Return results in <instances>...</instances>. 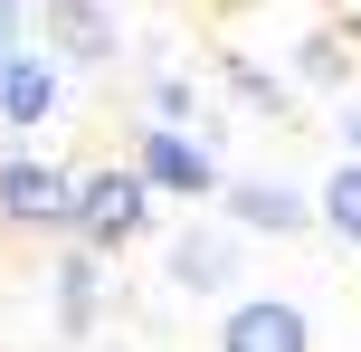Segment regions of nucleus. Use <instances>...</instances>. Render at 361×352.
<instances>
[{
  "instance_id": "1a4fd4ad",
  "label": "nucleus",
  "mask_w": 361,
  "mask_h": 352,
  "mask_svg": "<svg viewBox=\"0 0 361 352\" xmlns=\"http://www.w3.org/2000/svg\"><path fill=\"white\" fill-rule=\"evenodd\" d=\"M48 305H57V334L86 343L95 315H105V257L86 238H57V267H48Z\"/></svg>"
},
{
  "instance_id": "f8f14e48",
  "label": "nucleus",
  "mask_w": 361,
  "mask_h": 352,
  "mask_svg": "<svg viewBox=\"0 0 361 352\" xmlns=\"http://www.w3.org/2000/svg\"><path fill=\"white\" fill-rule=\"evenodd\" d=\"M295 76H305V86H352V48H343L333 29L295 38Z\"/></svg>"
},
{
  "instance_id": "9b49d317",
  "label": "nucleus",
  "mask_w": 361,
  "mask_h": 352,
  "mask_svg": "<svg viewBox=\"0 0 361 352\" xmlns=\"http://www.w3.org/2000/svg\"><path fill=\"white\" fill-rule=\"evenodd\" d=\"M209 67H219V86H228V95H238L247 114H267V124H286V76H267V67H257L247 48H219Z\"/></svg>"
},
{
  "instance_id": "423d86ee",
  "label": "nucleus",
  "mask_w": 361,
  "mask_h": 352,
  "mask_svg": "<svg viewBox=\"0 0 361 352\" xmlns=\"http://www.w3.org/2000/svg\"><path fill=\"white\" fill-rule=\"evenodd\" d=\"M38 38H48L76 76H95V67L124 57V19H114V0H38Z\"/></svg>"
},
{
  "instance_id": "ddd939ff",
  "label": "nucleus",
  "mask_w": 361,
  "mask_h": 352,
  "mask_svg": "<svg viewBox=\"0 0 361 352\" xmlns=\"http://www.w3.org/2000/svg\"><path fill=\"white\" fill-rule=\"evenodd\" d=\"M143 105L162 114V124H190V114H200V86H190L180 67H152V76H143Z\"/></svg>"
},
{
  "instance_id": "6e6552de",
  "label": "nucleus",
  "mask_w": 361,
  "mask_h": 352,
  "mask_svg": "<svg viewBox=\"0 0 361 352\" xmlns=\"http://www.w3.org/2000/svg\"><path fill=\"white\" fill-rule=\"evenodd\" d=\"M162 267H171L180 296H200V305L228 296V286L247 277V267H238V229H228V219H190V229H171V238H162Z\"/></svg>"
},
{
  "instance_id": "7ed1b4c3",
  "label": "nucleus",
  "mask_w": 361,
  "mask_h": 352,
  "mask_svg": "<svg viewBox=\"0 0 361 352\" xmlns=\"http://www.w3.org/2000/svg\"><path fill=\"white\" fill-rule=\"evenodd\" d=\"M67 57L48 48V38H29V48L0 57V143H29V133H48L57 114H67Z\"/></svg>"
},
{
  "instance_id": "39448f33",
  "label": "nucleus",
  "mask_w": 361,
  "mask_h": 352,
  "mask_svg": "<svg viewBox=\"0 0 361 352\" xmlns=\"http://www.w3.org/2000/svg\"><path fill=\"white\" fill-rule=\"evenodd\" d=\"M209 343L219 352H314V315L295 296H228Z\"/></svg>"
},
{
  "instance_id": "20e7f679",
  "label": "nucleus",
  "mask_w": 361,
  "mask_h": 352,
  "mask_svg": "<svg viewBox=\"0 0 361 352\" xmlns=\"http://www.w3.org/2000/svg\"><path fill=\"white\" fill-rule=\"evenodd\" d=\"M133 171H143L162 200H219V181H228V162H219V143H200L190 124H162L152 114L143 133H133Z\"/></svg>"
},
{
  "instance_id": "0eeeda50",
  "label": "nucleus",
  "mask_w": 361,
  "mask_h": 352,
  "mask_svg": "<svg viewBox=\"0 0 361 352\" xmlns=\"http://www.w3.org/2000/svg\"><path fill=\"white\" fill-rule=\"evenodd\" d=\"M209 210L238 238H314V190H295V181H219Z\"/></svg>"
},
{
  "instance_id": "f03ea898",
  "label": "nucleus",
  "mask_w": 361,
  "mask_h": 352,
  "mask_svg": "<svg viewBox=\"0 0 361 352\" xmlns=\"http://www.w3.org/2000/svg\"><path fill=\"white\" fill-rule=\"evenodd\" d=\"M67 210H76V171L48 162V152L10 143L0 152V229L19 238H67Z\"/></svg>"
},
{
  "instance_id": "4468645a",
  "label": "nucleus",
  "mask_w": 361,
  "mask_h": 352,
  "mask_svg": "<svg viewBox=\"0 0 361 352\" xmlns=\"http://www.w3.org/2000/svg\"><path fill=\"white\" fill-rule=\"evenodd\" d=\"M38 38V0H0V57Z\"/></svg>"
},
{
  "instance_id": "f257e3e1",
  "label": "nucleus",
  "mask_w": 361,
  "mask_h": 352,
  "mask_svg": "<svg viewBox=\"0 0 361 352\" xmlns=\"http://www.w3.org/2000/svg\"><path fill=\"white\" fill-rule=\"evenodd\" d=\"M152 200H162V190H152L133 162H95V171H76L67 238H86L95 257H124L133 238H152Z\"/></svg>"
},
{
  "instance_id": "9d476101",
  "label": "nucleus",
  "mask_w": 361,
  "mask_h": 352,
  "mask_svg": "<svg viewBox=\"0 0 361 352\" xmlns=\"http://www.w3.org/2000/svg\"><path fill=\"white\" fill-rule=\"evenodd\" d=\"M314 229H324V238H343L352 257H361V152H343V162L314 181Z\"/></svg>"
},
{
  "instance_id": "dca6fc26",
  "label": "nucleus",
  "mask_w": 361,
  "mask_h": 352,
  "mask_svg": "<svg viewBox=\"0 0 361 352\" xmlns=\"http://www.w3.org/2000/svg\"><path fill=\"white\" fill-rule=\"evenodd\" d=\"M314 10H324V19H361V0H314Z\"/></svg>"
},
{
  "instance_id": "2eb2a0df",
  "label": "nucleus",
  "mask_w": 361,
  "mask_h": 352,
  "mask_svg": "<svg viewBox=\"0 0 361 352\" xmlns=\"http://www.w3.org/2000/svg\"><path fill=\"white\" fill-rule=\"evenodd\" d=\"M343 152H361V105H343Z\"/></svg>"
}]
</instances>
